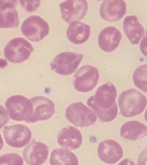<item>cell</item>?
<instances>
[{
    "mask_svg": "<svg viewBox=\"0 0 147 165\" xmlns=\"http://www.w3.org/2000/svg\"><path fill=\"white\" fill-rule=\"evenodd\" d=\"M18 0H0V28L18 27L20 21L18 12L15 7Z\"/></svg>",
    "mask_w": 147,
    "mask_h": 165,
    "instance_id": "15",
    "label": "cell"
},
{
    "mask_svg": "<svg viewBox=\"0 0 147 165\" xmlns=\"http://www.w3.org/2000/svg\"><path fill=\"white\" fill-rule=\"evenodd\" d=\"M9 117L4 107L0 104V129L9 120Z\"/></svg>",
    "mask_w": 147,
    "mask_h": 165,
    "instance_id": "26",
    "label": "cell"
},
{
    "mask_svg": "<svg viewBox=\"0 0 147 165\" xmlns=\"http://www.w3.org/2000/svg\"><path fill=\"white\" fill-rule=\"evenodd\" d=\"M23 164L22 158L15 153H9L0 156V165H19Z\"/></svg>",
    "mask_w": 147,
    "mask_h": 165,
    "instance_id": "24",
    "label": "cell"
},
{
    "mask_svg": "<svg viewBox=\"0 0 147 165\" xmlns=\"http://www.w3.org/2000/svg\"><path fill=\"white\" fill-rule=\"evenodd\" d=\"M34 49L24 38L17 37L8 43L4 50L5 58L9 62L20 63L27 60Z\"/></svg>",
    "mask_w": 147,
    "mask_h": 165,
    "instance_id": "3",
    "label": "cell"
},
{
    "mask_svg": "<svg viewBox=\"0 0 147 165\" xmlns=\"http://www.w3.org/2000/svg\"><path fill=\"white\" fill-rule=\"evenodd\" d=\"M49 150L48 147L45 144L33 140L24 148L23 157L28 164L41 165L47 158Z\"/></svg>",
    "mask_w": 147,
    "mask_h": 165,
    "instance_id": "11",
    "label": "cell"
},
{
    "mask_svg": "<svg viewBox=\"0 0 147 165\" xmlns=\"http://www.w3.org/2000/svg\"><path fill=\"white\" fill-rule=\"evenodd\" d=\"M33 111L25 121L28 123H34L46 120L51 118L55 112V105L50 99L42 96H36L30 99Z\"/></svg>",
    "mask_w": 147,
    "mask_h": 165,
    "instance_id": "9",
    "label": "cell"
},
{
    "mask_svg": "<svg viewBox=\"0 0 147 165\" xmlns=\"http://www.w3.org/2000/svg\"><path fill=\"white\" fill-rule=\"evenodd\" d=\"M57 142L63 148L69 150H76L82 143V134L78 129L72 126L64 127L59 132Z\"/></svg>",
    "mask_w": 147,
    "mask_h": 165,
    "instance_id": "16",
    "label": "cell"
},
{
    "mask_svg": "<svg viewBox=\"0 0 147 165\" xmlns=\"http://www.w3.org/2000/svg\"><path fill=\"white\" fill-rule=\"evenodd\" d=\"M65 116L74 125L80 127L91 126L95 123L97 119L94 111L81 102L69 105L66 110Z\"/></svg>",
    "mask_w": 147,
    "mask_h": 165,
    "instance_id": "2",
    "label": "cell"
},
{
    "mask_svg": "<svg viewBox=\"0 0 147 165\" xmlns=\"http://www.w3.org/2000/svg\"><path fill=\"white\" fill-rule=\"evenodd\" d=\"M116 88L111 82H107L99 87L95 95L94 101L98 107L103 110H109L117 105Z\"/></svg>",
    "mask_w": 147,
    "mask_h": 165,
    "instance_id": "14",
    "label": "cell"
},
{
    "mask_svg": "<svg viewBox=\"0 0 147 165\" xmlns=\"http://www.w3.org/2000/svg\"><path fill=\"white\" fill-rule=\"evenodd\" d=\"M97 152L100 160L109 164L116 163L123 156L121 146L117 142L111 139L101 142L98 146Z\"/></svg>",
    "mask_w": 147,
    "mask_h": 165,
    "instance_id": "12",
    "label": "cell"
},
{
    "mask_svg": "<svg viewBox=\"0 0 147 165\" xmlns=\"http://www.w3.org/2000/svg\"><path fill=\"white\" fill-rule=\"evenodd\" d=\"M90 27L83 23L75 21L69 25L67 31V36L71 42L76 44L86 42L89 38Z\"/></svg>",
    "mask_w": 147,
    "mask_h": 165,
    "instance_id": "19",
    "label": "cell"
},
{
    "mask_svg": "<svg viewBox=\"0 0 147 165\" xmlns=\"http://www.w3.org/2000/svg\"><path fill=\"white\" fill-rule=\"evenodd\" d=\"M5 106L9 117L16 121H25L33 111L30 99L22 95L11 96L6 101Z\"/></svg>",
    "mask_w": 147,
    "mask_h": 165,
    "instance_id": "5",
    "label": "cell"
},
{
    "mask_svg": "<svg viewBox=\"0 0 147 165\" xmlns=\"http://www.w3.org/2000/svg\"><path fill=\"white\" fill-rule=\"evenodd\" d=\"M8 63L6 60L2 58H0V68H3L6 67Z\"/></svg>",
    "mask_w": 147,
    "mask_h": 165,
    "instance_id": "27",
    "label": "cell"
},
{
    "mask_svg": "<svg viewBox=\"0 0 147 165\" xmlns=\"http://www.w3.org/2000/svg\"><path fill=\"white\" fill-rule=\"evenodd\" d=\"M126 4L123 0H104L101 4L100 13L104 20L109 22L117 21L125 15Z\"/></svg>",
    "mask_w": 147,
    "mask_h": 165,
    "instance_id": "13",
    "label": "cell"
},
{
    "mask_svg": "<svg viewBox=\"0 0 147 165\" xmlns=\"http://www.w3.org/2000/svg\"><path fill=\"white\" fill-rule=\"evenodd\" d=\"M61 17L68 24L82 19L88 9L86 0H66L59 4Z\"/></svg>",
    "mask_w": 147,
    "mask_h": 165,
    "instance_id": "10",
    "label": "cell"
},
{
    "mask_svg": "<svg viewBox=\"0 0 147 165\" xmlns=\"http://www.w3.org/2000/svg\"><path fill=\"white\" fill-rule=\"evenodd\" d=\"M49 27L47 22L38 15L30 16L26 19L21 31L26 37L33 42L41 41L48 35Z\"/></svg>",
    "mask_w": 147,
    "mask_h": 165,
    "instance_id": "6",
    "label": "cell"
},
{
    "mask_svg": "<svg viewBox=\"0 0 147 165\" xmlns=\"http://www.w3.org/2000/svg\"><path fill=\"white\" fill-rule=\"evenodd\" d=\"M3 146V142L2 136L0 133V151L2 148Z\"/></svg>",
    "mask_w": 147,
    "mask_h": 165,
    "instance_id": "28",
    "label": "cell"
},
{
    "mask_svg": "<svg viewBox=\"0 0 147 165\" xmlns=\"http://www.w3.org/2000/svg\"><path fill=\"white\" fill-rule=\"evenodd\" d=\"M51 165H78L76 156L68 149L58 148L53 150L51 155Z\"/></svg>",
    "mask_w": 147,
    "mask_h": 165,
    "instance_id": "21",
    "label": "cell"
},
{
    "mask_svg": "<svg viewBox=\"0 0 147 165\" xmlns=\"http://www.w3.org/2000/svg\"><path fill=\"white\" fill-rule=\"evenodd\" d=\"M118 101L121 113L125 117L139 115L147 105L146 96L134 88L123 91L119 95Z\"/></svg>",
    "mask_w": 147,
    "mask_h": 165,
    "instance_id": "1",
    "label": "cell"
},
{
    "mask_svg": "<svg viewBox=\"0 0 147 165\" xmlns=\"http://www.w3.org/2000/svg\"><path fill=\"white\" fill-rule=\"evenodd\" d=\"M3 132L6 143L15 148L23 147L30 142L31 139L30 129L22 124L5 126L3 127Z\"/></svg>",
    "mask_w": 147,
    "mask_h": 165,
    "instance_id": "8",
    "label": "cell"
},
{
    "mask_svg": "<svg viewBox=\"0 0 147 165\" xmlns=\"http://www.w3.org/2000/svg\"><path fill=\"white\" fill-rule=\"evenodd\" d=\"M133 78L135 86L147 93V64L140 66L134 71Z\"/></svg>",
    "mask_w": 147,
    "mask_h": 165,
    "instance_id": "23",
    "label": "cell"
},
{
    "mask_svg": "<svg viewBox=\"0 0 147 165\" xmlns=\"http://www.w3.org/2000/svg\"><path fill=\"white\" fill-rule=\"evenodd\" d=\"M74 85L78 91L86 93L92 90L97 85L99 73L96 67L88 65L81 66L74 76Z\"/></svg>",
    "mask_w": 147,
    "mask_h": 165,
    "instance_id": "7",
    "label": "cell"
},
{
    "mask_svg": "<svg viewBox=\"0 0 147 165\" xmlns=\"http://www.w3.org/2000/svg\"><path fill=\"white\" fill-rule=\"evenodd\" d=\"M121 38L119 31L114 26H108L103 29L98 37L100 48L106 52H112L118 47Z\"/></svg>",
    "mask_w": 147,
    "mask_h": 165,
    "instance_id": "17",
    "label": "cell"
},
{
    "mask_svg": "<svg viewBox=\"0 0 147 165\" xmlns=\"http://www.w3.org/2000/svg\"><path fill=\"white\" fill-rule=\"evenodd\" d=\"M20 4L22 7L29 12L36 10L40 4V1L20 0Z\"/></svg>",
    "mask_w": 147,
    "mask_h": 165,
    "instance_id": "25",
    "label": "cell"
},
{
    "mask_svg": "<svg viewBox=\"0 0 147 165\" xmlns=\"http://www.w3.org/2000/svg\"><path fill=\"white\" fill-rule=\"evenodd\" d=\"M83 57L82 54L71 52L61 53L51 62V69L61 75H71L77 70Z\"/></svg>",
    "mask_w": 147,
    "mask_h": 165,
    "instance_id": "4",
    "label": "cell"
},
{
    "mask_svg": "<svg viewBox=\"0 0 147 165\" xmlns=\"http://www.w3.org/2000/svg\"><path fill=\"white\" fill-rule=\"evenodd\" d=\"M124 31L132 44H138L144 34V27L135 15L126 17L123 22Z\"/></svg>",
    "mask_w": 147,
    "mask_h": 165,
    "instance_id": "18",
    "label": "cell"
},
{
    "mask_svg": "<svg viewBox=\"0 0 147 165\" xmlns=\"http://www.w3.org/2000/svg\"><path fill=\"white\" fill-rule=\"evenodd\" d=\"M121 137L130 140H135L147 135V127L144 124L137 121H127L121 126L120 131Z\"/></svg>",
    "mask_w": 147,
    "mask_h": 165,
    "instance_id": "20",
    "label": "cell"
},
{
    "mask_svg": "<svg viewBox=\"0 0 147 165\" xmlns=\"http://www.w3.org/2000/svg\"><path fill=\"white\" fill-rule=\"evenodd\" d=\"M86 104L92 109L95 114H96L100 120L103 122H111L114 120L117 116L118 111L117 105L108 110L101 109L95 103L93 95L88 98Z\"/></svg>",
    "mask_w": 147,
    "mask_h": 165,
    "instance_id": "22",
    "label": "cell"
}]
</instances>
